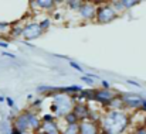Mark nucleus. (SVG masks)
Segmentation results:
<instances>
[{
  "mask_svg": "<svg viewBox=\"0 0 146 134\" xmlns=\"http://www.w3.org/2000/svg\"><path fill=\"white\" fill-rule=\"evenodd\" d=\"M101 85H102V89H111L109 82H106V81H101Z\"/></svg>",
  "mask_w": 146,
  "mask_h": 134,
  "instance_id": "c85d7f7f",
  "label": "nucleus"
},
{
  "mask_svg": "<svg viewBox=\"0 0 146 134\" xmlns=\"http://www.w3.org/2000/svg\"><path fill=\"white\" fill-rule=\"evenodd\" d=\"M141 110L146 113V99H143V102H142V107H141Z\"/></svg>",
  "mask_w": 146,
  "mask_h": 134,
  "instance_id": "473e14b6",
  "label": "nucleus"
},
{
  "mask_svg": "<svg viewBox=\"0 0 146 134\" xmlns=\"http://www.w3.org/2000/svg\"><path fill=\"white\" fill-rule=\"evenodd\" d=\"M81 81L82 82H85V83H88V85H94V79L92 78H90V76H81Z\"/></svg>",
  "mask_w": 146,
  "mask_h": 134,
  "instance_id": "393cba45",
  "label": "nucleus"
},
{
  "mask_svg": "<svg viewBox=\"0 0 146 134\" xmlns=\"http://www.w3.org/2000/svg\"><path fill=\"white\" fill-rule=\"evenodd\" d=\"M52 97H54V99H52V103H55V104L58 106V112L55 113V117L64 119L68 113L72 112L74 104H75V100H74L71 96H68V95H65V93H57V95H54Z\"/></svg>",
  "mask_w": 146,
  "mask_h": 134,
  "instance_id": "f03ea898",
  "label": "nucleus"
},
{
  "mask_svg": "<svg viewBox=\"0 0 146 134\" xmlns=\"http://www.w3.org/2000/svg\"><path fill=\"white\" fill-rule=\"evenodd\" d=\"M70 66L71 68H74L75 71H78V72H84V69H82V66L81 65H78L77 62H74V61H70Z\"/></svg>",
  "mask_w": 146,
  "mask_h": 134,
  "instance_id": "b1692460",
  "label": "nucleus"
},
{
  "mask_svg": "<svg viewBox=\"0 0 146 134\" xmlns=\"http://www.w3.org/2000/svg\"><path fill=\"white\" fill-rule=\"evenodd\" d=\"M3 102H6V97L4 96H0V103H3Z\"/></svg>",
  "mask_w": 146,
  "mask_h": 134,
  "instance_id": "c9c22d12",
  "label": "nucleus"
},
{
  "mask_svg": "<svg viewBox=\"0 0 146 134\" xmlns=\"http://www.w3.org/2000/svg\"><path fill=\"white\" fill-rule=\"evenodd\" d=\"M97 10H98V3H92V1H84L81 9L78 10L81 18L84 21H91V20H95L97 17Z\"/></svg>",
  "mask_w": 146,
  "mask_h": 134,
  "instance_id": "39448f33",
  "label": "nucleus"
},
{
  "mask_svg": "<svg viewBox=\"0 0 146 134\" xmlns=\"http://www.w3.org/2000/svg\"><path fill=\"white\" fill-rule=\"evenodd\" d=\"M95 96V89H84L78 95V100L77 102H84V100H94Z\"/></svg>",
  "mask_w": 146,
  "mask_h": 134,
  "instance_id": "2eb2a0df",
  "label": "nucleus"
},
{
  "mask_svg": "<svg viewBox=\"0 0 146 134\" xmlns=\"http://www.w3.org/2000/svg\"><path fill=\"white\" fill-rule=\"evenodd\" d=\"M6 103H7L9 107H14V102H13L11 97H6Z\"/></svg>",
  "mask_w": 146,
  "mask_h": 134,
  "instance_id": "bb28decb",
  "label": "nucleus"
},
{
  "mask_svg": "<svg viewBox=\"0 0 146 134\" xmlns=\"http://www.w3.org/2000/svg\"><path fill=\"white\" fill-rule=\"evenodd\" d=\"M21 43H23L24 45H27V47H30V48H36V45H34V44H31V43H29V41H24V40H23Z\"/></svg>",
  "mask_w": 146,
  "mask_h": 134,
  "instance_id": "7c9ffc66",
  "label": "nucleus"
},
{
  "mask_svg": "<svg viewBox=\"0 0 146 134\" xmlns=\"http://www.w3.org/2000/svg\"><path fill=\"white\" fill-rule=\"evenodd\" d=\"M122 100L125 103V109H133L138 110L142 107V102L143 99L139 95H133V93H122Z\"/></svg>",
  "mask_w": 146,
  "mask_h": 134,
  "instance_id": "0eeeda50",
  "label": "nucleus"
},
{
  "mask_svg": "<svg viewBox=\"0 0 146 134\" xmlns=\"http://www.w3.org/2000/svg\"><path fill=\"white\" fill-rule=\"evenodd\" d=\"M30 4L31 6H37V9L44 10V11H54L55 6H57V1H52V0H36V1H31Z\"/></svg>",
  "mask_w": 146,
  "mask_h": 134,
  "instance_id": "f8f14e48",
  "label": "nucleus"
},
{
  "mask_svg": "<svg viewBox=\"0 0 146 134\" xmlns=\"http://www.w3.org/2000/svg\"><path fill=\"white\" fill-rule=\"evenodd\" d=\"M143 126L146 127V116H145V119H143Z\"/></svg>",
  "mask_w": 146,
  "mask_h": 134,
  "instance_id": "58836bf2",
  "label": "nucleus"
},
{
  "mask_svg": "<svg viewBox=\"0 0 146 134\" xmlns=\"http://www.w3.org/2000/svg\"><path fill=\"white\" fill-rule=\"evenodd\" d=\"M118 95H116V92H113V90L111 89H95V96H94V100L98 102L101 106H104V107H108L109 104H111V102Z\"/></svg>",
  "mask_w": 146,
  "mask_h": 134,
  "instance_id": "20e7f679",
  "label": "nucleus"
},
{
  "mask_svg": "<svg viewBox=\"0 0 146 134\" xmlns=\"http://www.w3.org/2000/svg\"><path fill=\"white\" fill-rule=\"evenodd\" d=\"M41 119H43V123H50V122H55V116H54V114H51V113H50V114H44V116H43Z\"/></svg>",
  "mask_w": 146,
  "mask_h": 134,
  "instance_id": "5701e85b",
  "label": "nucleus"
},
{
  "mask_svg": "<svg viewBox=\"0 0 146 134\" xmlns=\"http://www.w3.org/2000/svg\"><path fill=\"white\" fill-rule=\"evenodd\" d=\"M26 114L29 117V124H30V131L38 133L43 127V119L34 112V110H26Z\"/></svg>",
  "mask_w": 146,
  "mask_h": 134,
  "instance_id": "1a4fd4ad",
  "label": "nucleus"
},
{
  "mask_svg": "<svg viewBox=\"0 0 146 134\" xmlns=\"http://www.w3.org/2000/svg\"><path fill=\"white\" fill-rule=\"evenodd\" d=\"M82 3H84V1H81V0H70V1H65V4L68 6L70 10H80L81 6H82Z\"/></svg>",
  "mask_w": 146,
  "mask_h": 134,
  "instance_id": "6ab92c4d",
  "label": "nucleus"
},
{
  "mask_svg": "<svg viewBox=\"0 0 146 134\" xmlns=\"http://www.w3.org/2000/svg\"><path fill=\"white\" fill-rule=\"evenodd\" d=\"M62 120H64V123H65V124H80V119L75 116V113H74V112L68 113Z\"/></svg>",
  "mask_w": 146,
  "mask_h": 134,
  "instance_id": "a211bd4d",
  "label": "nucleus"
},
{
  "mask_svg": "<svg viewBox=\"0 0 146 134\" xmlns=\"http://www.w3.org/2000/svg\"><path fill=\"white\" fill-rule=\"evenodd\" d=\"M133 134H146V127H145V126L138 127V129L135 130V133H133Z\"/></svg>",
  "mask_w": 146,
  "mask_h": 134,
  "instance_id": "a878e982",
  "label": "nucleus"
},
{
  "mask_svg": "<svg viewBox=\"0 0 146 134\" xmlns=\"http://www.w3.org/2000/svg\"><path fill=\"white\" fill-rule=\"evenodd\" d=\"M101 134H113V133H109V131H105V130H102V131H101Z\"/></svg>",
  "mask_w": 146,
  "mask_h": 134,
  "instance_id": "e433bc0d",
  "label": "nucleus"
},
{
  "mask_svg": "<svg viewBox=\"0 0 146 134\" xmlns=\"http://www.w3.org/2000/svg\"><path fill=\"white\" fill-rule=\"evenodd\" d=\"M109 3H111V6L115 9V11H116L118 14H122L123 11H126V9H125L122 0H112V1H109Z\"/></svg>",
  "mask_w": 146,
  "mask_h": 134,
  "instance_id": "f3484780",
  "label": "nucleus"
},
{
  "mask_svg": "<svg viewBox=\"0 0 146 134\" xmlns=\"http://www.w3.org/2000/svg\"><path fill=\"white\" fill-rule=\"evenodd\" d=\"M72 112H74L75 116L80 119V123H81V122H85V120H90L91 109H90V106H88L85 102H75Z\"/></svg>",
  "mask_w": 146,
  "mask_h": 134,
  "instance_id": "6e6552de",
  "label": "nucleus"
},
{
  "mask_svg": "<svg viewBox=\"0 0 146 134\" xmlns=\"http://www.w3.org/2000/svg\"><path fill=\"white\" fill-rule=\"evenodd\" d=\"M97 3L98 10L95 21L98 24H108V23H112L113 20H116L119 17V14L115 11V9L111 6V3H106V1H97Z\"/></svg>",
  "mask_w": 146,
  "mask_h": 134,
  "instance_id": "7ed1b4c3",
  "label": "nucleus"
},
{
  "mask_svg": "<svg viewBox=\"0 0 146 134\" xmlns=\"http://www.w3.org/2000/svg\"><path fill=\"white\" fill-rule=\"evenodd\" d=\"M102 127L99 126V123L91 122V120H85L80 123V134H101Z\"/></svg>",
  "mask_w": 146,
  "mask_h": 134,
  "instance_id": "9b49d317",
  "label": "nucleus"
},
{
  "mask_svg": "<svg viewBox=\"0 0 146 134\" xmlns=\"http://www.w3.org/2000/svg\"><path fill=\"white\" fill-rule=\"evenodd\" d=\"M21 134H37V133H33V131H26V133H21Z\"/></svg>",
  "mask_w": 146,
  "mask_h": 134,
  "instance_id": "4c0bfd02",
  "label": "nucleus"
},
{
  "mask_svg": "<svg viewBox=\"0 0 146 134\" xmlns=\"http://www.w3.org/2000/svg\"><path fill=\"white\" fill-rule=\"evenodd\" d=\"M23 31H24V26L20 21L13 23L11 24V28H10V37H14V38L23 37Z\"/></svg>",
  "mask_w": 146,
  "mask_h": 134,
  "instance_id": "4468645a",
  "label": "nucleus"
},
{
  "mask_svg": "<svg viewBox=\"0 0 146 134\" xmlns=\"http://www.w3.org/2000/svg\"><path fill=\"white\" fill-rule=\"evenodd\" d=\"M128 83H129V85H133V86H138V88H141V85H139L138 82L132 81V79H128Z\"/></svg>",
  "mask_w": 146,
  "mask_h": 134,
  "instance_id": "c756f323",
  "label": "nucleus"
},
{
  "mask_svg": "<svg viewBox=\"0 0 146 134\" xmlns=\"http://www.w3.org/2000/svg\"><path fill=\"white\" fill-rule=\"evenodd\" d=\"M54 56H55V58H61V59H70L67 55H58V54H54Z\"/></svg>",
  "mask_w": 146,
  "mask_h": 134,
  "instance_id": "2f4dec72",
  "label": "nucleus"
},
{
  "mask_svg": "<svg viewBox=\"0 0 146 134\" xmlns=\"http://www.w3.org/2000/svg\"><path fill=\"white\" fill-rule=\"evenodd\" d=\"M13 127L16 130H19L20 133H26L30 131V124H29V117L26 114V112H21L16 116L14 122H13Z\"/></svg>",
  "mask_w": 146,
  "mask_h": 134,
  "instance_id": "9d476101",
  "label": "nucleus"
},
{
  "mask_svg": "<svg viewBox=\"0 0 146 134\" xmlns=\"http://www.w3.org/2000/svg\"><path fill=\"white\" fill-rule=\"evenodd\" d=\"M9 44L7 43H4V41H0V48H7Z\"/></svg>",
  "mask_w": 146,
  "mask_h": 134,
  "instance_id": "72a5a7b5",
  "label": "nucleus"
},
{
  "mask_svg": "<svg viewBox=\"0 0 146 134\" xmlns=\"http://www.w3.org/2000/svg\"><path fill=\"white\" fill-rule=\"evenodd\" d=\"M61 134H80V124H65Z\"/></svg>",
  "mask_w": 146,
  "mask_h": 134,
  "instance_id": "dca6fc26",
  "label": "nucleus"
},
{
  "mask_svg": "<svg viewBox=\"0 0 146 134\" xmlns=\"http://www.w3.org/2000/svg\"><path fill=\"white\" fill-rule=\"evenodd\" d=\"M44 33H43V30H41V27H40V24L38 23H27L26 26H24V31H23V38H24V41H30V40H36V38H38V37H41Z\"/></svg>",
  "mask_w": 146,
  "mask_h": 134,
  "instance_id": "423d86ee",
  "label": "nucleus"
},
{
  "mask_svg": "<svg viewBox=\"0 0 146 134\" xmlns=\"http://www.w3.org/2000/svg\"><path fill=\"white\" fill-rule=\"evenodd\" d=\"M43 133L46 134H61V130H60V126L57 122H50V123H43V127L41 130Z\"/></svg>",
  "mask_w": 146,
  "mask_h": 134,
  "instance_id": "ddd939ff",
  "label": "nucleus"
},
{
  "mask_svg": "<svg viewBox=\"0 0 146 134\" xmlns=\"http://www.w3.org/2000/svg\"><path fill=\"white\" fill-rule=\"evenodd\" d=\"M38 24H40V27H41L43 33H46V31L50 28V26H51V18H50V17H46V18H43Z\"/></svg>",
  "mask_w": 146,
  "mask_h": 134,
  "instance_id": "aec40b11",
  "label": "nucleus"
},
{
  "mask_svg": "<svg viewBox=\"0 0 146 134\" xmlns=\"http://www.w3.org/2000/svg\"><path fill=\"white\" fill-rule=\"evenodd\" d=\"M3 56H7V58H11V59H16V55L14 54H10V52H1Z\"/></svg>",
  "mask_w": 146,
  "mask_h": 134,
  "instance_id": "cd10ccee",
  "label": "nucleus"
},
{
  "mask_svg": "<svg viewBox=\"0 0 146 134\" xmlns=\"http://www.w3.org/2000/svg\"><path fill=\"white\" fill-rule=\"evenodd\" d=\"M129 114L123 110H108L101 120V127L105 131L113 134H123L129 126Z\"/></svg>",
  "mask_w": 146,
  "mask_h": 134,
  "instance_id": "f257e3e1",
  "label": "nucleus"
},
{
  "mask_svg": "<svg viewBox=\"0 0 146 134\" xmlns=\"http://www.w3.org/2000/svg\"><path fill=\"white\" fill-rule=\"evenodd\" d=\"M43 97H36V99H33V102H31V109H40L41 107V104H43Z\"/></svg>",
  "mask_w": 146,
  "mask_h": 134,
  "instance_id": "4be33fe9",
  "label": "nucleus"
},
{
  "mask_svg": "<svg viewBox=\"0 0 146 134\" xmlns=\"http://www.w3.org/2000/svg\"><path fill=\"white\" fill-rule=\"evenodd\" d=\"M122 3H123V6H125L126 10H129V9H132V7H135V6L139 4L138 0H122Z\"/></svg>",
  "mask_w": 146,
  "mask_h": 134,
  "instance_id": "412c9836",
  "label": "nucleus"
},
{
  "mask_svg": "<svg viewBox=\"0 0 146 134\" xmlns=\"http://www.w3.org/2000/svg\"><path fill=\"white\" fill-rule=\"evenodd\" d=\"M10 134H21V133H20L19 130H16V129L13 127V130H11V133H10Z\"/></svg>",
  "mask_w": 146,
  "mask_h": 134,
  "instance_id": "f704fd0d",
  "label": "nucleus"
}]
</instances>
